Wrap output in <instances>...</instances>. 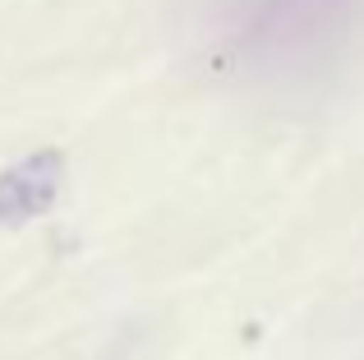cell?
Returning <instances> with one entry per match:
<instances>
[{
    "label": "cell",
    "instance_id": "1",
    "mask_svg": "<svg viewBox=\"0 0 364 360\" xmlns=\"http://www.w3.org/2000/svg\"><path fill=\"white\" fill-rule=\"evenodd\" d=\"M364 0H213L217 46L258 83H314L350 51Z\"/></svg>",
    "mask_w": 364,
    "mask_h": 360
}]
</instances>
